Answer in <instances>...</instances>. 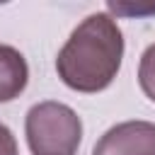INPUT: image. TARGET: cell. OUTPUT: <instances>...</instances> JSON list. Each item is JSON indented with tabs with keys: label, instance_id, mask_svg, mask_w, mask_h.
Segmentation results:
<instances>
[{
	"label": "cell",
	"instance_id": "1",
	"mask_svg": "<svg viewBox=\"0 0 155 155\" xmlns=\"http://www.w3.org/2000/svg\"><path fill=\"white\" fill-rule=\"evenodd\" d=\"M124 58V34L116 19L107 12L85 17L63 44L56 58L58 78L75 92L107 90Z\"/></svg>",
	"mask_w": 155,
	"mask_h": 155
},
{
	"label": "cell",
	"instance_id": "2",
	"mask_svg": "<svg viewBox=\"0 0 155 155\" xmlns=\"http://www.w3.org/2000/svg\"><path fill=\"white\" fill-rule=\"evenodd\" d=\"M24 133L31 155H75L82 140V121L68 104L48 99L27 111Z\"/></svg>",
	"mask_w": 155,
	"mask_h": 155
},
{
	"label": "cell",
	"instance_id": "3",
	"mask_svg": "<svg viewBox=\"0 0 155 155\" xmlns=\"http://www.w3.org/2000/svg\"><path fill=\"white\" fill-rule=\"evenodd\" d=\"M92 155H155V124L138 119L116 124L97 140Z\"/></svg>",
	"mask_w": 155,
	"mask_h": 155
},
{
	"label": "cell",
	"instance_id": "4",
	"mask_svg": "<svg viewBox=\"0 0 155 155\" xmlns=\"http://www.w3.org/2000/svg\"><path fill=\"white\" fill-rule=\"evenodd\" d=\"M29 80V68L24 56L7 44H0V104L17 99Z\"/></svg>",
	"mask_w": 155,
	"mask_h": 155
},
{
	"label": "cell",
	"instance_id": "5",
	"mask_svg": "<svg viewBox=\"0 0 155 155\" xmlns=\"http://www.w3.org/2000/svg\"><path fill=\"white\" fill-rule=\"evenodd\" d=\"M138 82H140V90L145 92V97L155 102V44H150L140 56Z\"/></svg>",
	"mask_w": 155,
	"mask_h": 155
},
{
	"label": "cell",
	"instance_id": "6",
	"mask_svg": "<svg viewBox=\"0 0 155 155\" xmlns=\"http://www.w3.org/2000/svg\"><path fill=\"white\" fill-rule=\"evenodd\" d=\"M0 155H19L17 140H15L12 131H10L5 124H0Z\"/></svg>",
	"mask_w": 155,
	"mask_h": 155
},
{
	"label": "cell",
	"instance_id": "7",
	"mask_svg": "<svg viewBox=\"0 0 155 155\" xmlns=\"http://www.w3.org/2000/svg\"><path fill=\"white\" fill-rule=\"evenodd\" d=\"M111 12H116V15H145V12H155V5H150V7H126L124 2H109L107 5Z\"/></svg>",
	"mask_w": 155,
	"mask_h": 155
}]
</instances>
